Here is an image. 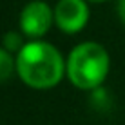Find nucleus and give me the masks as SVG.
<instances>
[{"mask_svg":"<svg viewBox=\"0 0 125 125\" xmlns=\"http://www.w3.org/2000/svg\"><path fill=\"white\" fill-rule=\"evenodd\" d=\"M16 74L27 87L47 91L65 76V58L49 42L29 40L16 53Z\"/></svg>","mask_w":125,"mask_h":125,"instance_id":"1","label":"nucleus"},{"mask_svg":"<svg viewBox=\"0 0 125 125\" xmlns=\"http://www.w3.org/2000/svg\"><path fill=\"white\" fill-rule=\"evenodd\" d=\"M111 56L98 42L74 45L65 60V76L80 91H96L109 76Z\"/></svg>","mask_w":125,"mask_h":125,"instance_id":"2","label":"nucleus"},{"mask_svg":"<svg viewBox=\"0 0 125 125\" xmlns=\"http://www.w3.org/2000/svg\"><path fill=\"white\" fill-rule=\"evenodd\" d=\"M54 25V7L45 0H31L22 7L18 16V27L29 40L44 38Z\"/></svg>","mask_w":125,"mask_h":125,"instance_id":"3","label":"nucleus"},{"mask_svg":"<svg viewBox=\"0 0 125 125\" xmlns=\"http://www.w3.org/2000/svg\"><path fill=\"white\" fill-rule=\"evenodd\" d=\"M87 0H58L54 6V25L65 34H76L83 31L89 22Z\"/></svg>","mask_w":125,"mask_h":125,"instance_id":"4","label":"nucleus"},{"mask_svg":"<svg viewBox=\"0 0 125 125\" xmlns=\"http://www.w3.org/2000/svg\"><path fill=\"white\" fill-rule=\"evenodd\" d=\"M16 73V54L0 45V83L7 82Z\"/></svg>","mask_w":125,"mask_h":125,"instance_id":"5","label":"nucleus"},{"mask_svg":"<svg viewBox=\"0 0 125 125\" xmlns=\"http://www.w3.org/2000/svg\"><path fill=\"white\" fill-rule=\"evenodd\" d=\"M24 33L22 31H9V33H6L2 36V45L6 47L7 51H11L13 54H16L20 49L25 45V40H24Z\"/></svg>","mask_w":125,"mask_h":125,"instance_id":"6","label":"nucleus"},{"mask_svg":"<svg viewBox=\"0 0 125 125\" xmlns=\"http://www.w3.org/2000/svg\"><path fill=\"white\" fill-rule=\"evenodd\" d=\"M116 13H118L120 22L125 25V0H118V4H116Z\"/></svg>","mask_w":125,"mask_h":125,"instance_id":"7","label":"nucleus"},{"mask_svg":"<svg viewBox=\"0 0 125 125\" xmlns=\"http://www.w3.org/2000/svg\"><path fill=\"white\" fill-rule=\"evenodd\" d=\"M87 2H91V4H102V2H107V0H87Z\"/></svg>","mask_w":125,"mask_h":125,"instance_id":"8","label":"nucleus"}]
</instances>
